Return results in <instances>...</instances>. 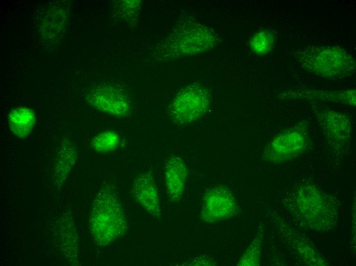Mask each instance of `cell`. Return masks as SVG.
Instances as JSON below:
<instances>
[{"label":"cell","instance_id":"6da1fadb","mask_svg":"<svg viewBox=\"0 0 356 266\" xmlns=\"http://www.w3.org/2000/svg\"><path fill=\"white\" fill-rule=\"evenodd\" d=\"M89 226L94 240L101 247L111 244L126 232L128 223L124 209L110 187H103L95 197Z\"/></svg>","mask_w":356,"mask_h":266},{"label":"cell","instance_id":"7a4b0ae2","mask_svg":"<svg viewBox=\"0 0 356 266\" xmlns=\"http://www.w3.org/2000/svg\"><path fill=\"white\" fill-rule=\"evenodd\" d=\"M293 54L301 69L323 78H343L355 71V58L339 46H308L297 50Z\"/></svg>","mask_w":356,"mask_h":266},{"label":"cell","instance_id":"3957f363","mask_svg":"<svg viewBox=\"0 0 356 266\" xmlns=\"http://www.w3.org/2000/svg\"><path fill=\"white\" fill-rule=\"evenodd\" d=\"M295 204L301 219L309 228L321 231L333 226L337 212L333 202L314 183L307 182L298 187Z\"/></svg>","mask_w":356,"mask_h":266},{"label":"cell","instance_id":"277c9868","mask_svg":"<svg viewBox=\"0 0 356 266\" xmlns=\"http://www.w3.org/2000/svg\"><path fill=\"white\" fill-rule=\"evenodd\" d=\"M309 143L307 124L301 122L275 135L265 146L263 157L273 163L286 162L303 153Z\"/></svg>","mask_w":356,"mask_h":266},{"label":"cell","instance_id":"5b68a950","mask_svg":"<svg viewBox=\"0 0 356 266\" xmlns=\"http://www.w3.org/2000/svg\"><path fill=\"white\" fill-rule=\"evenodd\" d=\"M210 101L209 93L205 87L196 84L189 85L173 99L169 108L171 119L178 124L191 123L206 113Z\"/></svg>","mask_w":356,"mask_h":266},{"label":"cell","instance_id":"8992f818","mask_svg":"<svg viewBox=\"0 0 356 266\" xmlns=\"http://www.w3.org/2000/svg\"><path fill=\"white\" fill-rule=\"evenodd\" d=\"M239 211L238 202L226 186L218 185L208 188L204 194L200 220L212 223L228 219Z\"/></svg>","mask_w":356,"mask_h":266},{"label":"cell","instance_id":"52a82bcc","mask_svg":"<svg viewBox=\"0 0 356 266\" xmlns=\"http://www.w3.org/2000/svg\"><path fill=\"white\" fill-rule=\"evenodd\" d=\"M313 113L329 145L336 149L347 145L351 136L352 123L349 115L328 108L313 107Z\"/></svg>","mask_w":356,"mask_h":266},{"label":"cell","instance_id":"ba28073f","mask_svg":"<svg viewBox=\"0 0 356 266\" xmlns=\"http://www.w3.org/2000/svg\"><path fill=\"white\" fill-rule=\"evenodd\" d=\"M87 101L96 109L117 117L127 116L131 112L130 102L122 90L112 84L100 85L88 95Z\"/></svg>","mask_w":356,"mask_h":266},{"label":"cell","instance_id":"9c48e42d","mask_svg":"<svg viewBox=\"0 0 356 266\" xmlns=\"http://www.w3.org/2000/svg\"><path fill=\"white\" fill-rule=\"evenodd\" d=\"M355 94V88L327 91L303 87L285 90L279 96L283 100L335 102L354 107Z\"/></svg>","mask_w":356,"mask_h":266},{"label":"cell","instance_id":"30bf717a","mask_svg":"<svg viewBox=\"0 0 356 266\" xmlns=\"http://www.w3.org/2000/svg\"><path fill=\"white\" fill-rule=\"evenodd\" d=\"M129 194L149 215L160 219L161 210L158 189L150 171L143 172L136 178Z\"/></svg>","mask_w":356,"mask_h":266},{"label":"cell","instance_id":"8fae6325","mask_svg":"<svg viewBox=\"0 0 356 266\" xmlns=\"http://www.w3.org/2000/svg\"><path fill=\"white\" fill-rule=\"evenodd\" d=\"M187 176L183 160L175 155L170 156L165 166V180L168 195L172 202H178L182 198Z\"/></svg>","mask_w":356,"mask_h":266},{"label":"cell","instance_id":"7c38bea8","mask_svg":"<svg viewBox=\"0 0 356 266\" xmlns=\"http://www.w3.org/2000/svg\"><path fill=\"white\" fill-rule=\"evenodd\" d=\"M8 122L10 129L15 136L21 138H26L34 127L35 114L30 108L17 107L10 112Z\"/></svg>","mask_w":356,"mask_h":266},{"label":"cell","instance_id":"4fadbf2b","mask_svg":"<svg viewBox=\"0 0 356 266\" xmlns=\"http://www.w3.org/2000/svg\"><path fill=\"white\" fill-rule=\"evenodd\" d=\"M71 218V216H68L67 221V217H64L65 223L62 219L58 231L61 248L66 254V256L69 258L70 257L71 260H75L78 253L77 238L75 226Z\"/></svg>","mask_w":356,"mask_h":266},{"label":"cell","instance_id":"5bb4252c","mask_svg":"<svg viewBox=\"0 0 356 266\" xmlns=\"http://www.w3.org/2000/svg\"><path fill=\"white\" fill-rule=\"evenodd\" d=\"M76 158L77 152L73 145L70 142L63 144L58 153L55 169V174L58 183L64 181Z\"/></svg>","mask_w":356,"mask_h":266},{"label":"cell","instance_id":"9a60e30c","mask_svg":"<svg viewBox=\"0 0 356 266\" xmlns=\"http://www.w3.org/2000/svg\"><path fill=\"white\" fill-rule=\"evenodd\" d=\"M263 232V226L259 227L253 240L240 257L237 265L256 266L260 264Z\"/></svg>","mask_w":356,"mask_h":266},{"label":"cell","instance_id":"2e32d148","mask_svg":"<svg viewBox=\"0 0 356 266\" xmlns=\"http://www.w3.org/2000/svg\"><path fill=\"white\" fill-rule=\"evenodd\" d=\"M275 35L268 30H262L256 33L250 39L249 47L257 55H264L270 52L275 42Z\"/></svg>","mask_w":356,"mask_h":266},{"label":"cell","instance_id":"e0dca14e","mask_svg":"<svg viewBox=\"0 0 356 266\" xmlns=\"http://www.w3.org/2000/svg\"><path fill=\"white\" fill-rule=\"evenodd\" d=\"M119 135L112 130H106L96 135L92 141L93 148L100 153H107L116 149L120 145Z\"/></svg>","mask_w":356,"mask_h":266},{"label":"cell","instance_id":"ac0fdd59","mask_svg":"<svg viewBox=\"0 0 356 266\" xmlns=\"http://www.w3.org/2000/svg\"><path fill=\"white\" fill-rule=\"evenodd\" d=\"M186 264L188 265H216L217 263L209 256L204 255L190 259Z\"/></svg>","mask_w":356,"mask_h":266}]
</instances>
